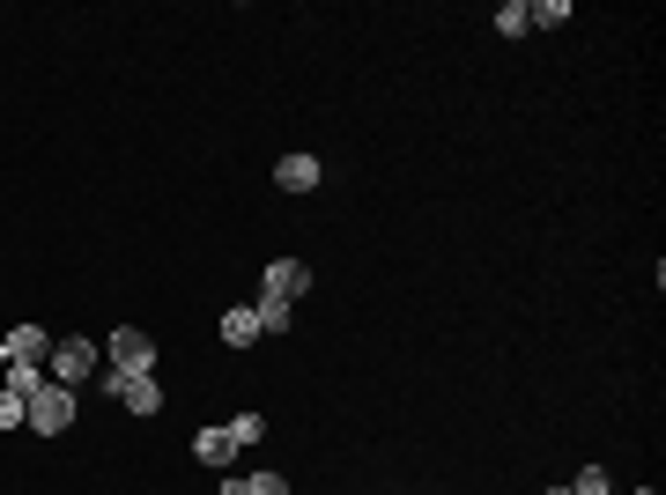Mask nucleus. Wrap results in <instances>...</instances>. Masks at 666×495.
<instances>
[{
    "label": "nucleus",
    "instance_id": "obj_15",
    "mask_svg": "<svg viewBox=\"0 0 666 495\" xmlns=\"http://www.w3.org/2000/svg\"><path fill=\"white\" fill-rule=\"evenodd\" d=\"M230 437H237V444H260V437H267V415H237L230 421Z\"/></svg>",
    "mask_w": 666,
    "mask_h": 495
},
{
    "label": "nucleus",
    "instance_id": "obj_17",
    "mask_svg": "<svg viewBox=\"0 0 666 495\" xmlns=\"http://www.w3.org/2000/svg\"><path fill=\"white\" fill-rule=\"evenodd\" d=\"M541 495H570V488H541Z\"/></svg>",
    "mask_w": 666,
    "mask_h": 495
},
{
    "label": "nucleus",
    "instance_id": "obj_1",
    "mask_svg": "<svg viewBox=\"0 0 666 495\" xmlns=\"http://www.w3.org/2000/svg\"><path fill=\"white\" fill-rule=\"evenodd\" d=\"M104 355H112V377H104L112 392H119L126 377H148V370H156V341H148L141 325H119V333L104 341Z\"/></svg>",
    "mask_w": 666,
    "mask_h": 495
},
{
    "label": "nucleus",
    "instance_id": "obj_9",
    "mask_svg": "<svg viewBox=\"0 0 666 495\" xmlns=\"http://www.w3.org/2000/svg\"><path fill=\"white\" fill-rule=\"evenodd\" d=\"M252 319H260V333H289V325H296V303L260 297V303H252Z\"/></svg>",
    "mask_w": 666,
    "mask_h": 495
},
{
    "label": "nucleus",
    "instance_id": "obj_18",
    "mask_svg": "<svg viewBox=\"0 0 666 495\" xmlns=\"http://www.w3.org/2000/svg\"><path fill=\"white\" fill-rule=\"evenodd\" d=\"M637 495H659V488H637Z\"/></svg>",
    "mask_w": 666,
    "mask_h": 495
},
{
    "label": "nucleus",
    "instance_id": "obj_6",
    "mask_svg": "<svg viewBox=\"0 0 666 495\" xmlns=\"http://www.w3.org/2000/svg\"><path fill=\"white\" fill-rule=\"evenodd\" d=\"M274 185H282V193H311V185H319V155H282V163H274Z\"/></svg>",
    "mask_w": 666,
    "mask_h": 495
},
{
    "label": "nucleus",
    "instance_id": "obj_2",
    "mask_svg": "<svg viewBox=\"0 0 666 495\" xmlns=\"http://www.w3.org/2000/svg\"><path fill=\"white\" fill-rule=\"evenodd\" d=\"M45 377H52V385H67V392L82 385V377H97V341H74V333H67V341L45 355Z\"/></svg>",
    "mask_w": 666,
    "mask_h": 495
},
{
    "label": "nucleus",
    "instance_id": "obj_5",
    "mask_svg": "<svg viewBox=\"0 0 666 495\" xmlns=\"http://www.w3.org/2000/svg\"><path fill=\"white\" fill-rule=\"evenodd\" d=\"M193 451H200V466H230L237 459V437H230V421H208L193 437Z\"/></svg>",
    "mask_w": 666,
    "mask_h": 495
},
{
    "label": "nucleus",
    "instance_id": "obj_8",
    "mask_svg": "<svg viewBox=\"0 0 666 495\" xmlns=\"http://www.w3.org/2000/svg\"><path fill=\"white\" fill-rule=\"evenodd\" d=\"M119 399H126V415H156V407H163L156 377H126V385H119Z\"/></svg>",
    "mask_w": 666,
    "mask_h": 495
},
{
    "label": "nucleus",
    "instance_id": "obj_16",
    "mask_svg": "<svg viewBox=\"0 0 666 495\" xmlns=\"http://www.w3.org/2000/svg\"><path fill=\"white\" fill-rule=\"evenodd\" d=\"M0 370H8V341H0Z\"/></svg>",
    "mask_w": 666,
    "mask_h": 495
},
{
    "label": "nucleus",
    "instance_id": "obj_11",
    "mask_svg": "<svg viewBox=\"0 0 666 495\" xmlns=\"http://www.w3.org/2000/svg\"><path fill=\"white\" fill-rule=\"evenodd\" d=\"M38 385H45V370H38V363H8V377H0V392H15L30 407V392H38Z\"/></svg>",
    "mask_w": 666,
    "mask_h": 495
},
{
    "label": "nucleus",
    "instance_id": "obj_13",
    "mask_svg": "<svg viewBox=\"0 0 666 495\" xmlns=\"http://www.w3.org/2000/svg\"><path fill=\"white\" fill-rule=\"evenodd\" d=\"M496 30H504V37H526V0H504V8H496Z\"/></svg>",
    "mask_w": 666,
    "mask_h": 495
},
{
    "label": "nucleus",
    "instance_id": "obj_3",
    "mask_svg": "<svg viewBox=\"0 0 666 495\" xmlns=\"http://www.w3.org/2000/svg\"><path fill=\"white\" fill-rule=\"evenodd\" d=\"M74 421V392L67 385H38V392H30V429H38V437H60V429H67Z\"/></svg>",
    "mask_w": 666,
    "mask_h": 495
},
{
    "label": "nucleus",
    "instance_id": "obj_10",
    "mask_svg": "<svg viewBox=\"0 0 666 495\" xmlns=\"http://www.w3.org/2000/svg\"><path fill=\"white\" fill-rule=\"evenodd\" d=\"M222 341H230V347H252V341H260V319H252L245 303H237V311H222Z\"/></svg>",
    "mask_w": 666,
    "mask_h": 495
},
{
    "label": "nucleus",
    "instance_id": "obj_4",
    "mask_svg": "<svg viewBox=\"0 0 666 495\" xmlns=\"http://www.w3.org/2000/svg\"><path fill=\"white\" fill-rule=\"evenodd\" d=\"M304 289H311V267H304V259H274V267H267V297L296 303Z\"/></svg>",
    "mask_w": 666,
    "mask_h": 495
},
{
    "label": "nucleus",
    "instance_id": "obj_7",
    "mask_svg": "<svg viewBox=\"0 0 666 495\" xmlns=\"http://www.w3.org/2000/svg\"><path fill=\"white\" fill-rule=\"evenodd\" d=\"M45 355H52L45 325H15V333H8V363H38V370H45Z\"/></svg>",
    "mask_w": 666,
    "mask_h": 495
},
{
    "label": "nucleus",
    "instance_id": "obj_14",
    "mask_svg": "<svg viewBox=\"0 0 666 495\" xmlns=\"http://www.w3.org/2000/svg\"><path fill=\"white\" fill-rule=\"evenodd\" d=\"M8 429H30V407L15 392H0V437H8Z\"/></svg>",
    "mask_w": 666,
    "mask_h": 495
},
{
    "label": "nucleus",
    "instance_id": "obj_12",
    "mask_svg": "<svg viewBox=\"0 0 666 495\" xmlns=\"http://www.w3.org/2000/svg\"><path fill=\"white\" fill-rule=\"evenodd\" d=\"M230 495H289L282 473H252V481H230Z\"/></svg>",
    "mask_w": 666,
    "mask_h": 495
}]
</instances>
